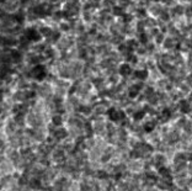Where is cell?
<instances>
[{
    "label": "cell",
    "instance_id": "6da1fadb",
    "mask_svg": "<svg viewBox=\"0 0 192 191\" xmlns=\"http://www.w3.org/2000/svg\"><path fill=\"white\" fill-rule=\"evenodd\" d=\"M22 35L26 37V40H27L30 43H38V42L42 40V33H41V31H38V30L35 28V27H28V28H26V30L23 31Z\"/></svg>",
    "mask_w": 192,
    "mask_h": 191
},
{
    "label": "cell",
    "instance_id": "7a4b0ae2",
    "mask_svg": "<svg viewBox=\"0 0 192 191\" xmlns=\"http://www.w3.org/2000/svg\"><path fill=\"white\" fill-rule=\"evenodd\" d=\"M46 75H47V70H46V67L42 64H36L31 69V77L36 80H42L46 78Z\"/></svg>",
    "mask_w": 192,
    "mask_h": 191
},
{
    "label": "cell",
    "instance_id": "3957f363",
    "mask_svg": "<svg viewBox=\"0 0 192 191\" xmlns=\"http://www.w3.org/2000/svg\"><path fill=\"white\" fill-rule=\"evenodd\" d=\"M32 12H33L35 16H37V17H40V19H43V17H46V16H48V15L51 14V10H49V7H48L47 5H44V4H38V5L33 6Z\"/></svg>",
    "mask_w": 192,
    "mask_h": 191
},
{
    "label": "cell",
    "instance_id": "277c9868",
    "mask_svg": "<svg viewBox=\"0 0 192 191\" xmlns=\"http://www.w3.org/2000/svg\"><path fill=\"white\" fill-rule=\"evenodd\" d=\"M11 63H1L0 67V79H5L11 73Z\"/></svg>",
    "mask_w": 192,
    "mask_h": 191
},
{
    "label": "cell",
    "instance_id": "5b68a950",
    "mask_svg": "<svg viewBox=\"0 0 192 191\" xmlns=\"http://www.w3.org/2000/svg\"><path fill=\"white\" fill-rule=\"evenodd\" d=\"M10 58H11L12 63H15V64L20 63V62L22 61V53H21V51H19V49H12V51L10 52Z\"/></svg>",
    "mask_w": 192,
    "mask_h": 191
},
{
    "label": "cell",
    "instance_id": "8992f818",
    "mask_svg": "<svg viewBox=\"0 0 192 191\" xmlns=\"http://www.w3.org/2000/svg\"><path fill=\"white\" fill-rule=\"evenodd\" d=\"M17 42H19V41L14 40V38H11V37H5V38L2 40V45H4V46H7V47H14Z\"/></svg>",
    "mask_w": 192,
    "mask_h": 191
},
{
    "label": "cell",
    "instance_id": "52a82bcc",
    "mask_svg": "<svg viewBox=\"0 0 192 191\" xmlns=\"http://www.w3.org/2000/svg\"><path fill=\"white\" fill-rule=\"evenodd\" d=\"M12 17H14V21L17 22V23H22L23 20H25V15H23L22 12H17V14H15Z\"/></svg>",
    "mask_w": 192,
    "mask_h": 191
},
{
    "label": "cell",
    "instance_id": "ba28073f",
    "mask_svg": "<svg viewBox=\"0 0 192 191\" xmlns=\"http://www.w3.org/2000/svg\"><path fill=\"white\" fill-rule=\"evenodd\" d=\"M2 99V90H0V100Z\"/></svg>",
    "mask_w": 192,
    "mask_h": 191
},
{
    "label": "cell",
    "instance_id": "9c48e42d",
    "mask_svg": "<svg viewBox=\"0 0 192 191\" xmlns=\"http://www.w3.org/2000/svg\"><path fill=\"white\" fill-rule=\"evenodd\" d=\"M6 0H0V4H2V2H5Z\"/></svg>",
    "mask_w": 192,
    "mask_h": 191
}]
</instances>
